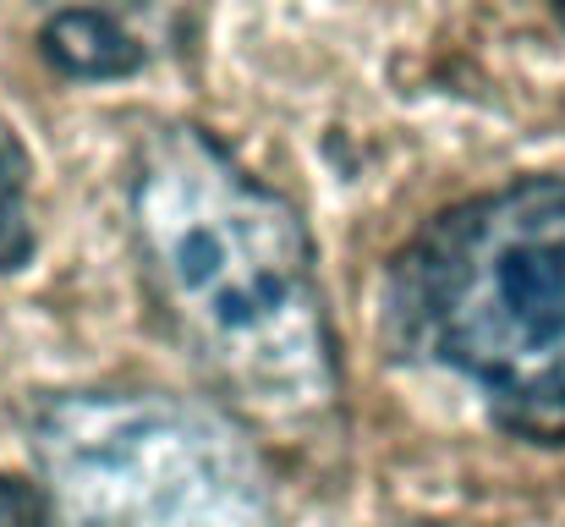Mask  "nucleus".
I'll use <instances>...</instances> for the list:
<instances>
[{
    "label": "nucleus",
    "instance_id": "obj_1",
    "mask_svg": "<svg viewBox=\"0 0 565 527\" xmlns=\"http://www.w3.org/2000/svg\"><path fill=\"white\" fill-rule=\"evenodd\" d=\"M132 231L177 336L253 423L297 429L335 401L308 225L203 127H166L143 149Z\"/></svg>",
    "mask_w": 565,
    "mask_h": 527
},
{
    "label": "nucleus",
    "instance_id": "obj_2",
    "mask_svg": "<svg viewBox=\"0 0 565 527\" xmlns=\"http://www.w3.org/2000/svg\"><path fill=\"white\" fill-rule=\"evenodd\" d=\"M390 319L505 434L565 445V176H522L428 220L390 275Z\"/></svg>",
    "mask_w": 565,
    "mask_h": 527
},
{
    "label": "nucleus",
    "instance_id": "obj_3",
    "mask_svg": "<svg viewBox=\"0 0 565 527\" xmlns=\"http://www.w3.org/2000/svg\"><path fill=\"white\" fill-rule=\"evenodd\" d=\"M55 527H269L253 445L209 407L160 390H66L33 412Z\"/></svg>",
    "mask_w": 565,
    "mask_h": 527
},
{
    "label": "nucleus",
    "instance_id": "obj_4",
    "mask_svg": "<svg viewBox=\"0 0 565 527\" xmlns=\"http://www.w3.org/2000/svg\"><path fill=\"white\" fill-rule=\"evenodd\" d=\"M44 50L61 72L72 77H121L138 66V44L132 33L110 17V11H94V6H72L61 11L50 28H44Z\"/></svg>",
    "mask_w": 565,
    "mask_h": 527
},
{
    "label": "nucleus",
    "instance_id": "obj_5",
    "mask_svg": "<svg viewBox=\"0 0 565 527\" xmlns=\"http://www.w3.org/2000/svg\"><path fill=\"white\" fill-rule=\"evenodd\" d=\"M33 259V203H28V155L0 127V275Z\"/></svg>",
    "mask_w": 565,
    "mask_h": 527
},
{
    "label": "nucleus",
    "instance_id": "obj_6",
    "mask_svg": "<svg viewBox=\"0 0 565 527\" xmlns=\"http://www.w3.org/2000/svg\"><path fill=\"white\" fill-rule=\"evenodd\" d=\"M0 527H33V500L0 478Z\"/></svg>",
    "mask_w": 565,
    "mask_h": 527
},
{
    "label": "nucleus",
    "instance_id": "obj_7",
    "mask_svg": "<svg viewBox=\"0 0 565 527\" xmlns=\"http://www.w3.org/2000/svg\"><path fill=\"white\" fill-rule=\"evenodd\" d=\"M555 6H561V22H565V0H555Z\"/></svg>",
    "mask_w": 565,
    "mask_h": 527
}]
</instances>
